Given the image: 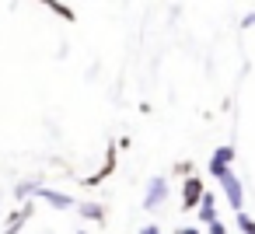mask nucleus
<instances>
[{
    "label": "nucleus",
    "instance_id": "7ed1b4c3",
    "mask_svg": "<svg viewBox=\"0 0 255 234\" xmlns=\"http://www.w3.org/2000/svg\"><path fill=\"white\" fill-rule=\"evenodd\" d=\"M231 161H234V147H231V143H224V147H217V150L210 154V164H206V168H210V175L220 182V178L231 171Z\"/></svg>",
    "mask_w": 255,
    "mask_h": 234
},
{
    "label": "nucleus",
    "instance_id": "423d86ee",
    "mask_svg": "<svg viewBox=\"0 0 255 234\" xmlns=\"http://www.w3.org/2000/svg\"><path fill=\"white\" fill-rule=\"evenodd\" d=\"M196 217H199V224H203V227H213V224H220V217H217V196H213V192H206V199L199 203Z\"/></svg>",
    "mask_w": 255,
    "mask_h": 234
},
{
    "label": "nucleus",
    "instance_id": "9b49d317",
    "mask_svg": "<svg viewBox=\"0 0 255 234\" xmlns=\"http://www.w3.org/2000/svg\"><path fill=\"white\" fill-rule=\"evenodd\" d=\"M136 234H161V227H157V224H143Z\"/></svg>",
    "mask_w": 255,
    "mask_h": 234
},
{
    "label": "nucleus",
    "instance_id": "39448f33",
    "mask_svg": "<svg viewBox=\"0 0 255 234\" xmlns=\"http://www.w3.org/2000/svg\"><path fill=\"white\" fill-rule=\"evenodd\" d=\"M35 196H39V199H46V203H49V206H56V210H70V206H77L70 192H60V189H53V185H39V192H35Z\"/></svg>",
    "mask_w": 255,
    "mask_h": 234
},
{
    "label": "nucleus",
    "instance_id": "20e7f679",
    "mask_svg": "<svg viewBox=\"0 0 255 234\" xmlns=\"http://www.w3.org/2000/svg\"><path fill=\"white\" fill-rule=\"evenodd\" d=\"M206 199V189H203V182L196 178V175H189L185 182H182V210H199V203Z\"/></svg>",
    "mask_w": 255,
    "mask_h": 234
},
{
    "label": "nucleus",
    "instance_id": "ddd939ff",
    "mask_svg": "<svg viewBox=\"0 0 255 234\" xmlns=\"http://www.w3.org/2000/svg\"><path fill=\"white\" fill-rule=\"evenodd\" d=\"M206 234H227V227L224 224H213V227H206Z\"/></svg>",
    "mask_w": 255,
    "mask_h": 234
},
{
    "label": "nucleus",
    "instance_id": "6e6552de",
    "mask_svg": "<svg viewBox=\"0 0 255 234\" xmlns=\"http://www.w3.org/2000/svg\"><path fill=\"white\" fill-rule=\"evenodd\" d=\"M35 192H39V182H18V185H14V199H25V203H28Z\"/></svg>",
    "mask_w": 255,
    "mask_h": 234
},
{
    "label": "nucleus",
    "instance_id": "1a4fd4ad",
    "mask_svg": "<svg viewBox=\"0 0 255 234\" xmlns=\"http://www.w3.org/2000/svg\"><path fill=\"white\" fill-rule=\"evenodd\" d=\"M234 224H238V231H241V234H255V220H252L248 213H238V217H234Z\"/></svg>",
    "mask_w": 255,
    "mask_h": 234
},
{
    "label": "nucleus",
    "instance_id": "f257e3e1",
    "mask_svg": "<svg viewBox=\"0 0 255 234\" xmlns=\"http://www.w3.org/2000/svg\"><path fill=\"white\" fill-rule=\"evenodd\" d=\"M220 192H224V199H227V206H231L234 213L245 210V185H241V178H238L234 171H227V175L220 178Z\"/></svg>",
    "mask_w": 255,
    "mask_h": 234
},
{
    "label": "nucleus",
    "instance_id": "0eeeda50",
    "mask_svg": "<svg viewBox=\"0 0 255 234\" xmlns=\"http://www.w3.org/2000/svg\"><path fill=\"white\" fill-rule=\"evenodd\" d=\"M77 210H81L84 220H102L105 217V206L102 203H77Z\"/></svg>",
    "mask_w": 255,
    "mask_h": 234
},
{
    "label": "nucleus",
    "instance_id": "f8f14e48",
    "mask_svg": "<svg viewBox=\"0 0 255 234\" xmlns=\"http://www.w3.org/2000/svg\"><path fill=\"white\" fill-rule=\"evenodd\" d=\"M241 28H255V11H248V14L241 18Z\"/></svg>",
    "mask_w": 255,
    "mask_h": 234
},
{
    "label": "nucleus",
    "instance_id": "9d476101",
    "mask_svg": "<svg viewBox=\"0 0 255 234\" xmlns=\"http://www.w3.org/2000/svg\"><path fill=\"white\" fill-rule=\"evenodd\" d=\"M49 11H60L67 21H74V11H70V7H63V4H49Z\"/></svg>",
    "mask_w": 255,
    "mask_h": 234
},
{
    "label": "nucleus",
    "instance_id": "2eb2a0df",
    "mask_svg": "<svg viewBox=\"0 0 255 234\" xmlns=\"http://www.w3.org/2000/svg\"><path fill=\"white\" fill-rule=\"evenodd\" d=\"M77 234H84V231H77Z\"/></svg>",
    "mask_w": 255,
    "mask_h": 234
},
{
    "label": "nucleus",
    "instance_id": "4468645a",
    "mask_svg": "<svg viewBox=\"0 0 255 234\" xmlns=\"http://www.w3.org/2000/svg\"><path fill=\"white\" fill-rule=\"evenodd\" d=\"M175 234H203V231H199V227H178Z\"/></svg>",
    "mask_w": 255,
    "mask_h": 234
},
{
    "label": "nucleus",
    "instance_id": "f03ea898",
    "mask_svg": "<svg viewBox=\"0 0 255 234\" xmlns=\"http://www.w3.org/2000/svg\"><path fill=\"white\" fill-rule=\"evenodd\" d=\"M168 203V178L164 175H154L147 182V192H143V210H157Z\"/></svg>",
    "mask_w": 255,
    "mask_h": 234
}]
</instances>
